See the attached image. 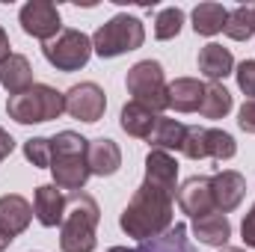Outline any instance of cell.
I'll list each match as a JSON object with an SVG mask.
<instances>
[{"label": "cell", "instance_id": "cell-17", "mask_svg": "<svg viewBox=\"0 0 255 252\" xmlns=\"http://www.w3.org/2000/svg\"><path fill=\"white\" fill-rule=\"evenodd\" d=\"M0 83L9 92V98L33 89L36 83H33V65H30V60L24 54H12L6 63L0 65Z\"/></svg>", "mask_w": 255, "mask_h": 252}, {"label": "cell", "instance_id": "cell-19", "mask_svg": "<svg viewBox=\"0 0 255 252\" xmlns=\"http://www.w3.org/2000/svg\"><path fill=\"white\" fill-rule=\"evenodd\" d=\"M193 235L199 238V244L205 247H226L232 238V223L226 214H208L202 220H193Z\"/></svg>", "mask_w": 255, "mask_h": 252}, {"label": "cell", "instance_id": "cell-6", "mask_svg": "<svg viewBox=\"0 0 255 252\" xmlns=\"http://www.w3.org/2000/svg\"><path fill=\"white\" fill-rule=\"evenodd\" d=\"M125 86L128 92L133 95L130 101L148 107L151 113H163L169 107V83H166V74H163V65L157 60H139L128 68V77H125Z\"/></svg>", "mask_w": 255, "mask_h": 252}, {"label": "cell", "instance_id": "cell-15", "mask_svg": "<svg viewBox=\"0 0 255 252\" xmlns=\"http://www.w3.org/2000/svg\"><path fill=\"white\" fill-rule=\"evenodd\" d=\"M30 220H33V205L18 196V193H6L0 196V229L12 238H18L21 232L30 229Z\"/></svg>", "mask_w": 255, "mask_h": 252}, {"label": "cell", "instance_id": "cell-37", "mask_svg": "<svg viewBox=\"0 0 255 252\" xmlns=\"http://www.w3.org/2000/svg\"><path fill=\"white\" fill-rule=\"evenodd\" d=\"M220 252H247V250H238V247H223Z\"/></svg>", "mask_w": 255, "mask_h": 252}, {"label": "cell", "instance_id": "cell-4", "mask_svg": "<svg viewBox=\"0 0 255 252\" xmlns=\"http://www.w3.org/2000/svg\"><path fill=\"white\" fill-rule=\"evenodd\" d=\"M6 113L18 125L54 122V119H60L65 113V92L48 86V83H36L33 89H27L21 95H12L6 101Z\"/></svg>", "mask_w": 255, "mask_h": 252}, {"label": "cell", "instance_id": "cell-30", "mask_svg": "<svg viewBox=\"0 0 255 252\" xmlns=\"http://www.w3.org/2000/svg\"><path fill=\"white\" fill-rule=\"evenodd\" d=\"M235 77H238V86L244 95H250L255 101V60H244V63L235 68Z\"/></svg>", "mask_w": 255, "mask_h": 252}, {"label": "cell", "instance_id": "cell-10", "mask_svg": "<svg viewBox=\"0 0 255 252\" xmlns=\"http://www.w3.org/2000/svg\"><path fill=\"white\" fill-rule=\"evenodd\" d=\"M178 208L190 220H202L208 214H217L214 193H211V178L208 175H193V178H187L178 187Z\"/></svg>", "mask_w": 255, "mask_h": 252}, {"label": "cell", "instance_id": "cell-18", "mask_svg": "<svg viewBox=\"0 0 255 252\" xmlns=\"http://www.w3.org/2000/svg\"><path fill=\"white\" fill-rule=\"evenodd\" d=\"M169 95V107L178 113H196L205 95V83L199 77H175L166 89Z\"/></svg>", "mask_w": 255, "mask_h": 252}, {"label": "cell", "instance_id": "cell-13", "mask_svg": "<svg viewBox=\"0 0 255 252\" xmlns=\"http://www.w3.org/2000/svg\"><path fill=\"white\" fill-rule=\"evenodd\" d=\"M86 160H89V172L92 175L107 178V175L119 172V166H122V148L110 136H98V139H89Z\"/></svg>", "mask_w": 255, "mask_h": 252}, {"label": "cell", "instance_id": "cell-24", "mask_svg": "<svg viewBox=\"0 0 255 252\" xmlns=\"http://www.w3.org/2000/svg\"><path fill=\"white\" fill-rule=\"evenodd\" d=\"M232 107H235V98L223 83H205V95L199 104V113L205 119H226L232 113Z\"/></svg>", "mask_w": 255, "mask_h": 252}, {"label": "cell", "instance_id": "cell-36", "mask_svg": "<svg viewBox=\"0 0 255 252\" xmlns=\"http://www.w3.org/2000/svg\"><path fill=\"white\" fill-rule=\"evenodd\" d=\"M107 252H136V250H128V247H110Z\"/></svg>", "mask_w": 255, "mask_h": 252}, {"label": "cell", "instance_id": "cell-20", "mask_svg": "<svg viewBox=\"0 0 255 252\" xmlns=\"http://www.w3.org/2000/svg\"><path fill=\"white\" fill-rule=\"evenodd\" d=\"M136 252H196V247L187 238V226L184 223H172L163 235L151 238V241H142Z\"/></svg>", "mask_w": 255, "mask_h": 252}, {"label": "cell", "instance_id": "cell-7", "mask_svg": "<svg viewBox=\"0 0 255 252\" xmlns=\"http://www.w3.org/2000/svg\"><path fill=\"white\" fill-rule=\"evenodd\" d=\"M42 54L45 60L54 65L57 71H80L83 65L89 63V57L95 54L92 51V39L80 30H71V27H63L51 42L42 45Z\"/></svg>", "mask_w": 255, "mask_h": 252}, {"label": "cell", "instance_id": "cell-2", "mask_svg": "<svg viewBox=\"0 0 255 252\" xmlns=\"http://www.w3.org/2000/svg\"><path fill=\"white\" fill-rule=\"evenodd\" d=\"M98 223L101 208L86 190H74L65 196V214L60 223V250L63 252H95L98 247Z\"/></svg>", "mask_w": 255, "mask_h": 252}, {"label": "cell", "instance_id": "cell-9", "mask_svg": "<svg viewBox=\"0 0 255 252\" xmlns=\"http://www.w3.org/2000/svg\"><path fill=\"white\" fill-rule=\"evenodd\" d=\"M107 110V95L98 83L86 80V83H74L68 92H65V113L71 119H80V122H98Z\"/></svg>", "mask_w": 255, "mask_h": 252}, {"label": "cell", "instance_id": "cell-25", "mask_svg": "<svg viewBox=\"0 0 255 252\" xmlns=\"http://www.w3.org/2000/svg\"><path fill=\"white\" fill-rule=\"evenodd\" d=\"M229 39L235 42H247L255 36V0L253 3H241L238 9L229 12L226 18V30H223Z\"/></svg>", "mask_w": 255, "mask_h": 252}, {"label": "cell", "instance_id": "cell-16", "mask_svg": "<svg viewBox=\"0 0 255 252\" xmlns=\"http://www.w3.org/2000/svg\"><path fill=\"white\" fill-rule=\"evenodd\" d=\"M199 74L208 77V83H223L229 74H235V57L229 48L211 42L199 51Z\"/></svg>", "mask_w": 255, "mask_h": 252}, {"label": "cell", "instance_id": "cell-5", "mask_svg": "<svg viewBox=\"0 0 255 252\" xmlns=\"http://www.w3.org/2000/svg\"><path fill=\"white\" fill-rule=\"evenodd\" d=\"M145 42V27L136 15H128L119 12L113 15L107 24H101L92 36V51L101 57V60H116L122 54H130L136 48H142Z\"/></svg>", "mask_w": 255, "mask_h": 252}, {"label": "cell", "instance_id": "cell-26", "mask_svg": "<svg viewBox=\"0 0 255 252\" xmlns=\"http://www.w3.org/2000/svg\"><path fill=\"white\" fill-rule=\"evenodd\" d=\"M238 154V142L229 130L220 127H205V157L214 160H232Z\"/></svg>", "mask_w": 255, "mask_h": 252}, {"label": "cell", "instance_id": "cell-14", "mask_svg": "<svg viewBox=\"0 0 255 252\" xmlns=\"http://www.w3.org/2000/svg\"><path fill=\"white\" fill-rule=\"evenodd\" d=\"M142 181H148V184H154V187L160 190H169V193H175V184H178V160L169 154V151H160V148H151L148 154H145V178Z\"/></svg>", "mask_w": 255, "mask_h": 252}, {"label": "cell", "instance_id": "cell-27", "mask_svg": "<svg viewBox=\"0 0 255 252\" xmlns=\"http://www.w3.org/2000/svg\"><path fill=\"white\" fill-rule=\"evenodd\" d=\"M181 27H184V12L178 6H166L154 18V39L157 42H169V39H175L181 33Z\"/></svg>", "mask_w": 255, "mask_h": 252}, {"label": "cell", "instance_id": "cell-11", "mask_svg": "<svg viewBox=\"0 0 255 252\" xmlns=\"http://www.w3.org/2000/svg\"><path fill=\"white\" fill-rule=\"evenodd\" d=\"M211 193H214L217 211L232 214L235 208H241V202L247 196V178L238 169H223V172L211 175Z\"/></svg>", "mask_w": 255, "mask_h": 252}, {"label": "cell", "instance_id": "cell-28", "mask_svg": "<svg viewBox=\"0 0 255 252\" xmlns=\"http://www.w3.org/2000/svg\"><path fill=\"white\" fill-rule=\"evenodd\" d=\"M24 157L36 169H51V136H33L24 142Z\"/></svg>", "mask_w": 255, "mask_h": 252}, {"label": "cell", "instance_id": "cell-31", "mask_svg": "<svg viewBox=\"0 0 255 252\" xmlns=\"http://www.w3.org/2000/svg\"><path fill=\"white\" fill-rule=\"evenodd\" d=\"M238 127L247 130V133H255V101L253 98H247L244 107L238 110Z\"/></svg>", "mask_w": 255, "mask_h": 252}, {"label": "cell", "instance_id": "cell-23", "mask_svg": "<svg viewBox=\"0 0 255 252\" xmlns=\"http://www.w3.org/2000/svg\"><path fill=\"white\" fill-rule=\"evenodd\" d=\"M226 18H229V9L220 6V3H199L193 9V30L199 36H217L226 30Z\"/></svg>", "mask_w": 255, "mask_h": 252}, {"label": "cell", "instance_id": "cell-12", "mask_svg": "<svg viewBox=\"0 0 255 252\" xmlns=\"http://www.w3.org/2000/svg\"><path fill=\"white\" fill-rule=\"evenodd\" d=\"M65 214V196L57 184H39L33 193V217L45 229H57Z\"/></svg>", "mask_w": 255, "mask_h": 252}, {"label": "cell", "instance_id": "cell-22", "mask_svg": "<svg viewBox=\"0 0 255 252\" xmlns=\"http://www.w3.org/2000/svg\"><path fill=\"white\" fill-rule=\"evenodd\" d=\"M154 122H157V113H151L148 107L136 104V101H128L119 113V125L128 136H136V139H148V133L154 130Z\"/></svg>", "mask_w": 255, "mask_h": 252}, {"label": "cell", "instance_id": "cell-3", "mask_svg": "<svg viewBox=\"0 0 255 252\" xmlns=\"http://www.w3.org/2000/svg\"><path fill=\"white\" fill-rule=\"evenodd\" d=\"M89 139L74 133V130H60L51 136V175L60 190H83L89 181V160H86Z\"/></svg>", "mask_w": 255, "mask_h": 252}, {"label": "cell", "instance_id": "cell-29", "mask_svg": "<svg viewBox=\"0 0 255 252\" xmlns=\"http://www.w3.org/2000/svg\"><path fill=\"white\" fill-rule=\"evenodd\" d=\"M181 154L190 157V160H205V127L193 125L184 133V142H181Z\"/></svg>", "mask_w": 255, "mask_h": 252}, {"label": "cell", "instance_id": "cell-34", "mask_svg": "<svg viewBox=\"0 0 255 252\" xmlns=\"http://www.w3.org/2000/svg\"><path fill=\"white\" fill-rule=\"evenodd\" d=\"M9 48H12V45H9V36H6V30L0 27V65L12 57V51H9Z\"/></svg>", "mask_w": 255, "mask_h": 252}, {"label": "cell", "instance_id": "cell-32", "mask_svg": "<svg viewBox=\"0 0 255 252\" xmlns=\"http://www.w3.org/2000/svg\"><path fill=\"white\" fill-rule=\"evenodd\" d=\"M241 235H244V244L255 250V205L244 214V223H241Z\"/></svg>", "mask_w": 255, "mask_h": 252}, {"label": "cell", "instance_id": "cell-1", "mask_svg": "<svg viewBox=\"0 0 255 252\" xmlns=\"http://www.w3.org/2000/svg\"><path fill=\"white\" fill-rule=\"evenodd\" d=\"M172 202H175V193L142 181L133 190L125 211L119 214V229L139 244L163 235L172 226Z\"/></svg>", "mask_w": 255, "mask_h": 252}, {"label": "cell", "instance_id": "cell-35", "mask_svg": "<svg viewBox=\"0 0 255 252\" xmlns=\"http://www.w3.org/2000/svg\"><path fill=\"white\" fill-rule=\"evenodd\" d=\"M12 241H15V238H12V235H6V232L0 229V252H3V250H9V244H12Z\"/></svg>", "mask_w": 255, "mask_h": 252}, {"label": "cell", "instance_id": "cell-33", "mask_svg": "<svg viewBox=\"0 0 255 252\" xmlns=\"http://www.w3.org/2000/svg\"><path fill=\"white\" fill-rule=\"evenodd\" d=\"M12 148H15V139H12V136H9V133L0 127V163H3V160L12 154Z\"/></svg>", "mask_w": 255, "mask_h": 252}, {"label": "cell", "instance_id": "cell-8", "mask_svg": "<svg viewBox=\"0 0 255 252\" xmlns=\"http://www.w3.org/2000/svg\"><path fill=\"white\" fill-rule=\"evenodd\" d=\"M18 24L27 36L39 39L42 45L51 42L60 30H63V18H60V9L51 3V0H30L21 6L18 12Z\"/></svg>", "mask_w": 255, "mask_h": 252}, {"label": "cell", "instance_id": "cell-21", "mask_svg": "<svg viewBox=\"0 0 255 252\" xmlns=\"http://www.w3.org/2000/svg\"><path fill=\"white\" fill-rule=\"evenodd\" d=\"M184 133L187 125L178 122V119H169V116H157L154 130L148 133V145L151 148H160V151H181V142H184Z\"/></svg>", "mask_w": 255, "mask_h": 252}]
</instances>
